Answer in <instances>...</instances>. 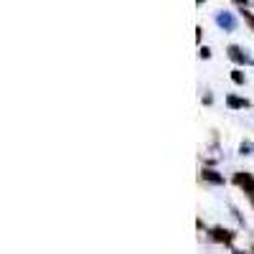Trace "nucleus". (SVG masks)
Here are the masks:
<instances>
[{"label":"nucleus","instance_id":"f03ea898","mask_svg":"<svg viewBox=\"0 0 254 254\" xmlns=\"http://www.w3.org/2000/svg\"><path fill=\"white\" fill-rule=\"evenodd\" d=\"M211 239L219 242V244H231V242H234V231L221 229V226H214V229H211Z\"/></svg>","mask_w":254,"mask_h":254},{"label":"nucleus","instance_id":"9d476101","mask_svg":"<svg viewBox=\"0 0 254 254\" xmlns=\"http://www.w3.org/2000/svg\"><path fill=\"white\" fill-rule=\"evenodd\" d=\"M208 56H211V51H208V49L203 46V49H201V59H208Z\"/></svg>","mask_w":254,"mask_h":254},{"label":"nucleus","instance_id":"f257e3e1","mask_svg":"<svg viewBox=\"0 0 254 254\" xmlns=\"http://www.w3.org/2000/svg\"><path fill=\"white\" fill-rule=\"evenodd\" d=\"M234 183H237L239 188H244V193L249 196V201H252V206H254V176L242 171V173L234 176Z\"/></svg>","mask_w":254,"mask_h":254},{"label":"nucleus","instance_id":"0eeeda50","mask_svg":"<svg viewBox=\"0 0 254 254\" xmlns=\"http://www.w3.org/2000/svg\"><path fill=\"white\" fill-rule=\"evenodd\" d=\"M239 153H242V155H254V142H249V140L242 142V145H239Z\"/></svg>","mask_w":254,"mask_h":254},{"label":"nucleus","instance_id":"6e6552de","mask_svg":"<svg viewBox=\"0 0 254 254\" xmlns=\"http://www.w3.org/2000/svg\"><path fill=\"white\" fill-rule=\"evenodd\" d=\"M242 15H244V20H247V23H249V28L254 31V15L247 10V8H242Z\"/></svg>","mask_w":254,"mask_h":254},{"label":"nucleus","instance_id":"423d86ee","mask_svg":"<svg viewBox=\"0 0 254 254\" xmlns=\"http://www.w3.org/2000/svg\"><path fill=\"white\" fill-rule=\"evenodd\" d=\"M226 104L231 110H244L249 107V99H242V97H226Z\"/></svg>","mask_w":254,"mask_h":254},{"label":"nucleus","instance_id":"9b49d317","mask_svg":"<svg viewBox=\"0 0 254 254\" xmlns=\"http://www.w3.org/2000/svg\"><path fill=\"white\" fill-rule=\"evenodd\" d=\"M234 3H237V5H247V3H249V0H234Z\"/></svg>","mask_w":254,"mask_h":254},{"label":"nucleus","instance_id":"39448f33","mask_svg":"<svg viewBox=\"0 0 254 254\" xmlns=\"http://www.w3.org/2000/svg\"><path fill=\"white\" fill-rule=\"evenodd\" d=\"M201 178L208 181V183H214V186H221V183H224V176H219L216 171H211V168H203V171H201Z\"/></svg>","mask_w":254,"mask_h":254},{"label":"nucleus","instance_id":"f8f14e48","mask_svg":"<svg viewBox=\"0 0 254 254\" xmlns=\"http://www.w3.org/2000/svg\"><path fill=\"white\" fill-rule=\"evenodd\" d=\"M239 254H244V252H239Z\"/></svg>","mask_w":254,"mask_h":254},{"label":"nucleus","instance_id":"20e7f679","mask_svg":"<svg viewBox=\"0 0 254 254\" xmlns=\"http://www.w3.org/2000/svg\"><path fill=\"white\" fill-rule=\"evenodd\" d=\"M216 23H219L221 28H226V31H234V28H237V20L231 18L229 13H219V15H216Z\"/></svg>","mask_w":254,"mask_h":254},{"label":"nucleus","instance_id":"7ed1b4c3","mask_svg":"<svg viewBox=\"0 0 254 254\" xmlns=\"http://www.w3.org/2000/svg\"><path fill=\"white\" fill-rule=\"evenodd\" d=\"M226 54H229V59L234 61V64H254V61H252V59L239 49V46H229V49H226Z\"/></svg>","mask_w":254,"mask_h":254},{"label":"nucleus","instance_id":"1a4fd4ad","mask_svg":"<svg viewBox=\"0 0 254 254\" xmlns=\"http://www.w3.org/2000/svg\"><path fill=\"white\" fill-rule=\"evenodd\" d=\"M231 79H234V84H244L247 81V76L242 71H231Z\"/></svg>","mask_w":254,"mask_h":254}]
</instances>
